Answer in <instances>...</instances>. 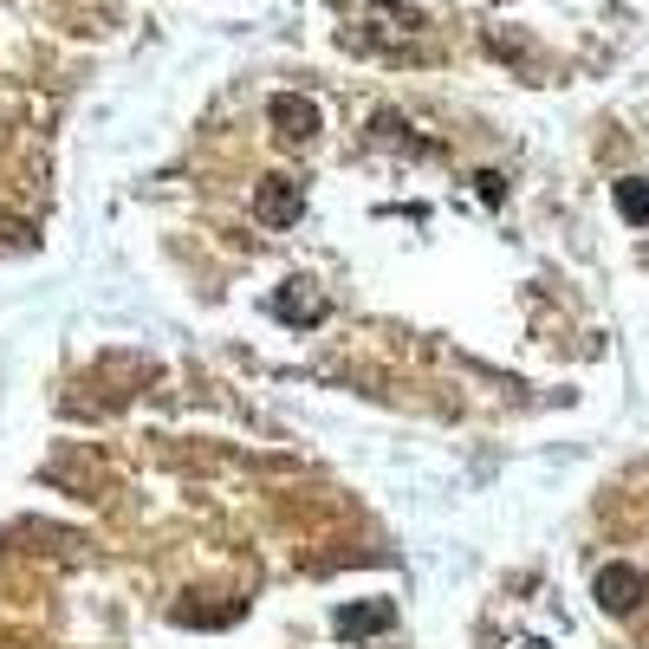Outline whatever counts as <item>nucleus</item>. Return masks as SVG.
<instances>
[{"mask_svg":"<svg viewBox=\"0 0 649 649\" xmlns=\"http://www.w3.org/2000/svg\"><path fill=\"white\" fill-rule=\"evenodd\" d=\"M389 624V604H358V611H338V630L345 637H364V630H384Z\"/></svg>","mask_w":649,"mask_h":649,"instance_id":"5","label":"nucleus"},{"mask_svg":"<svg viewBox=\"0 0 649 649\" xmlns=\"http://www.w3.org/2000/svg\"><path fill=\"white\" fill-rule=\"evenodd\" d=\"M273 124H279L286 143H312V136H319V105L299 98V92H279V98H273Z\"/></svg>","mask_w":649,"mask_h":649,"instance_id":"3","label":"nucleus"},{"mask_svg":"<svg viewBox=\"0 0 649 649\" xmlns=\"http://www.w3.org/2000/svg\"><path fill=\"white\" fill-rule=\"evenodd\" d=\"M299 208H305V195H299V182H286V176H273V182H260L254 195V215L266 228H292L299 221Z\"/></svg>","mask_w":649,"mask_h":649,"instance_id":"2","label":"nucleus"},{"mask_svg":"<svg viewBox=\"0 0 649 649\" xmlns=\"http://www.w3.org/2000/svg\"><path fill=\"white\" fill-rule=\"evenodd\" d=\"M617 208L630 221H649V182H617Z\"/></svg>","mask_w":649,"mask_h":649,"instance_id":"6","label":"nucleus"},{"mask_svg":"<svg viewBox=\"0 0 649 649\" xmlns=\"http://www.w3.org/2000/svg\"><path fill=\"white\" fill-rule=\"evenodd\" d=\"M598 604H604L611 617H630V611L644 604V572H637V565H604V572H598Z\"/></svg>","mask_w":649,"mask_h":649,"instance_id":"1","label":"nucleus"},{"mask_svg":"<svg viewBox=\"0 0 649 649\" xmlns=\"http://www.w3.org/2000/svg\"><path fill=\"white\" fill-rule=\"evenodd\" d=\"M507 649H545V644H539V637H514Z\"/></svg>","mask_w":649,"mask_h":649,"instance_id":"7","label":"nucleus"},{"mask_svg":"<svg viewBox=\"0 0 649 649\" xmlns=\"http://www.w3.org/2000/svg\"><path fill=\"white\" fill-rule=\"evenodd\" d=\"M273 312H279L286 325H319V319H325V299H319V292H279Z\"/></svg>","mask_w":649,"mask_h":649,"instance_id":"4","label":"nucleus"}]
</instances>
